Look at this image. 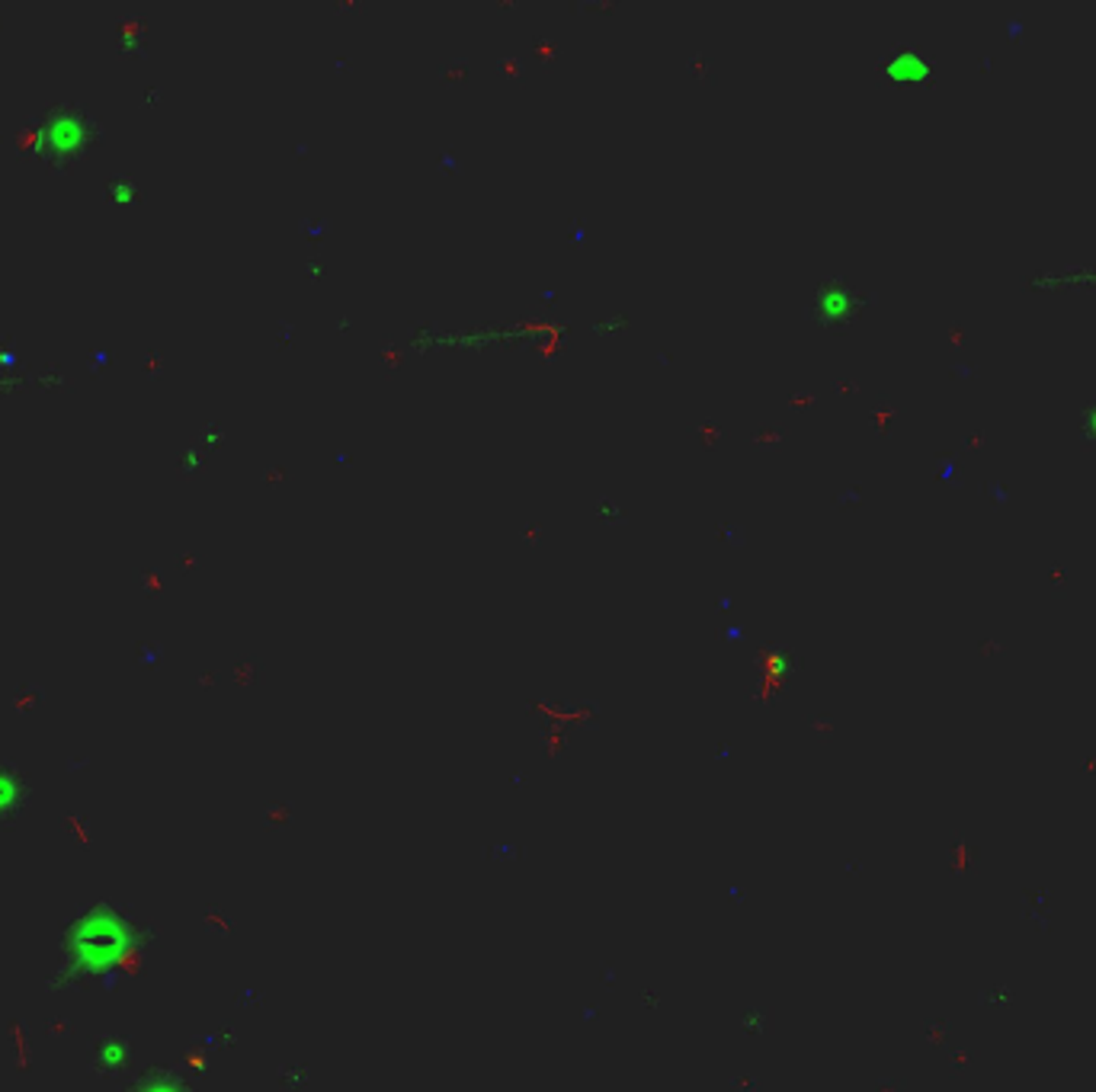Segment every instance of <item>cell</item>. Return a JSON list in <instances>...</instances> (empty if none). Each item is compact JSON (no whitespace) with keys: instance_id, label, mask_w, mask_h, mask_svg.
Listing matches in <instances>:
<instances>
[{"instance_id":"1","label":"cell","mask_w":1096,"mask_h":1092,"mask_svg":"<svg viewBox=\"0 0 1096 1092\" xmlns=\"http://www.w3.org/2000/svg\"><path fill=\"white\" fill-rule=\"evenodd\" d=\"M892 75H897V80H911V83H926L933 80L936 75V65L930 58L924 55V51L917 48H904L897 51L894 61H892Z\"/></svg>"},{"instance_id":"2","label":"cell","mask_w":1096,"mask_h":1092,"mask_svg":"<svg viewBox=\"0 0 1096 1092\" xmlns=\"http://www.w3.org/2000/svg\"><path fill=\"white\" fill-rule=\"evenodd\" d=\"M1080 436H1083V443H1090L1096 449V397H1090L1087 407H1083V414H1080Z\"/></svg>"}]
</instances>
